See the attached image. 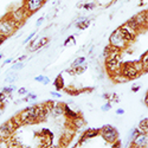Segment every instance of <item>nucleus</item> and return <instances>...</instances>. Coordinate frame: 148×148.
<instances>
[{
  "mask_svg": "<svg viewBox=\"0 0 148 148\" xmlns=\"http://www.w3.org/2000/svg\"><path fill=\"white\" fill-rule=\"evenodd\" d=\"M18 27H19V25L12 19V17L10 14L0 19V33L6 36L7 38L11 36H13L14 32L18 30Z\"/></svg>",
  "mask_w": 148,
  "mask_h": 148,
  "instance_id": "3",
  "label": "nucleus"
},
{
  "mask_svg": "<svg viewBox=\"0 0 148 148\" xmlns=\"http://www.w3.org/2000/svg\"><path fill=\"white\" fill-rule=\"evenodd\" d=\"M3 57H4V53H0V59H1Z\"/></svg>",
  "mask_w": 148,
  "mask_h": 148,
  "instance_id": "46",
  "label": "nucleus"
},
{
  "mask_svg": "<svg viewBox=\"0 0 148 148\" xmlns=\"http://www.w3.org/2000/svg\"><path fill=\"white\" fill-rule=\"evenodd\" d=\"M84 63H87V58H85L84 56H79V57H77V58L71 63V68L82 65V64H84Z\"/></svg>",
  "mask_w": 148,
  "mask_h": 148,
  "instance_id": "26",
  "label": "nucleus"
},
{
  "mask_svg": "<svg viewBox=\"0 0 148 148\" xmlns=\"http://www.w3.org/2000/svg\"><path fill=\"white\" fill-rule=\"evenodd\" d=\"M12 62H13V58H7V59H5V60L3 62V65L10 64V63H12Z\"/></svg>",
  "mask_w": 148,
  "mask_h": 148,
  "instance_id": "42",
  "label": "nucleus"
},
{
  "mask_svg": "<svg viewBox=\"0 0 148 148\" xmlns=\"http://www.w3.org/2000/svg\"><path fill=\"white\" fill-rule=\"evenodd\" d=\"M117 31L120 32V34L122 36V38L125 39V42L128 45L134 43L135 39H136V37H138V32H135L134 30H132L129 26L126 25V24H123V25H121L120 27H117Z\"/></svg>",
  "mask_w": 148,
  "mask_h": 148,
  "instance_id": "7",
  "label": "nucleus"
},
{
  "mask_svg": "<svg viewBox=\"0 0 148 148\" xmlns=\"http://www.w3.org/2000/svg\"><path fill=\"white\" fill-rule=\"evenodd\" d=\"M109 96H110V94H107V92L102 95V97L104 98V100H107V101H109Z\"/></svg>",
  "mask_w": 148,
  "mask_h": 148,
  "instance_id": "44",
  "label": "nucleus"
},
{
  "mask_svg": "<svg viewBox=\"0 0 148 148\" xmlns=\"http://www.w3.org/2000/svg\"><path fill=\"white\" fill-rule=\"evenodd\" d=\"M109 45L119 49V50H121V51L126 50V49L128 47V44L125 42V39L122 38V36L120 34L117 29L110 33V36H109Z\"/></svg>",
  "mask_w": 148,
  "mask_h": 148,
  "instance_id": "6",
  "label": "nucleus"
},
{
  "mask_svg": "<svg viewBox=\"0 0 148 148\" xmlns=\"http://www.w3.org/2000/svg\"><path fill=\"white\" fill-rule=\"evenodd\" d=\"M21 102H23V100H17V101L14 102V104H20Z\"/></svg>",
  "mask_w": 148,
  "mask_h": 148,
  "instance_id": "45",
  "label": "nucleus"
},
{
  "mask_svg": "<svg viewBox=\"0 0 148 148\" xmlns=\"http://www.w3.org/2000/svg\"><path fill=\"white\" fill-rule=\"evenodd\" d=\"M24 66H25V63H24V62H17V60H13V65H12L11 70H13V71H19V70L24 69Z\"/></svg>",
  "mask_w": 148,
  "mask_h": 148,
  "instance_id": "28",
  "label": "nucleus"
},
{
  "mask_svg": "<svg viewBox=\"0 0 148 148\" xmlns=\"http://www.w3.org/2000/svg\"><path fill=\"white\" fill-rule=\"evenodd\" d=\"M72 69H73V73H75V76H78V75H82V73L85 72V70L88 69V64L84 63V64H82V65L75 66V68H72Z\"/></svg>",
  "mask_w": 148,
  "mask_h": 148,
  "instance_id": "23",
  "label": "nucleus"
},
{
  "mask_svg": "<svg viewBox=\"0 0 148 148\" xmlns=\"http://www.w3.org/2000/svg\"><path fill=\"white\" fill-rule=\"evenodd\" d=\"M139 60L141 62L142 68H143V72L146 73V72L148 71V52H147V51H146V52H143Z\"/></svg>",
  "mask_w": 148,
  "mask_h": 148,
  "instance_id": "21",
  "label": "nucleus"
},
{
  "mask_svg": "<svg viewBox=\"0 0 148 148\" xmlns=\"http://www.w3.org/2000/svg\"><path fill=\"white\" fill-rule=\"evenodd\" d=\"M6 39H7V37L4 36L3 33H0V45H3V44L6 42Z\"/></svg>",
  "mask_w": 148,
  "mask_h": 148,
  "instance_id": "39",
  "label": "nucleus"
},
{
  "mask_svg": "<svg viewBox=\"0 0 148 148\" xmlns=\"http://www.w3.org/2000/svg\"><path fill=\"white\" fill-rule=\"evenodd\" d=\"M34 81L36 82H39V83H42V84H44V85H47V84H50V78H49L47 76H44V75H38V76H36L34 77Z\"/></svg>",
  "mask_w": 148,
  "mask_h": 148,
  "instance_id": "27",
  "label": "nucleus"
},
{
  "mask_svg": "<svg viewBox=\"0 0 148 148\" xmlns=\"http://www.w3.org/2000/svg\"><path fill=\"white\" fill-rule=\"evenodd\" d=\"M8 14L12 17V19H13L19 26L21 25V24L25 23V20H26L27 17L30 16L29 12L26 11V8L24 7V6H20V7H18V8L13 10V11H12L11 13H8Z\"/></svg>",
  "mask_w": 148,
  "mask_h": 148,
  "instance_id": "9",
  "label": "nucleus"
},
{
  "mask_svg": "<svg viewBox=\"0 0 148 148\" xmlns=\"http://www.w3.org/2000/svg\"><path fill=\"white\" fill-rule=\"evenodd\" d=\"M64 91L68 94V95H71V96H77L79 94L83 92V89H76V88H71V87H68V88H64Z\"/></svg>",
  "mask_w": 148,
  "mask_h": 148,
  "instance_id": "24",
  "label": "nucleus"
},
{
  "mask_svg": "<svg viewBox=\"0 0 148 148\" xmlns=\"http://www.w3.org/2000/svg\"><path fill=\"white\" fill-rule=\"evenodd\" d=\"M90 23L91 20L87 17H79L77 20H76V24H75V26L78 29V30H85V29H88L90 26Z\"/></svg>",
  "mask_w": 148,
  "mask_h": 148,
  "instance_id": "16",
  "label": "nucleus"
},
{
  "mask_svg": "<svg viewBox=\"0 0 148 148\" xmlns=\"http://www.w3.org/2000/svg\"><path fill=\"white\" fill-rule=\"evenodd\" d=\"M138 129H139L141 133H148V119H147V117L142 119V120L139 122Z\"/></svg>",
  "mask_w": 148,
  "mask_h": 148,
  "instance_id": "22",
  "label": "nucleus"
},
{
  "mask_svg": "<svg viewBox=\"0 0 148 148\" xmlns=\"http://www.w3.org/2000/svg\"><path fill=\"white\" fill-rule=\"evenodd\" d=\"M64 116L69 121H72V120H75L76 117L79 116V113L76 112V110H73L68 103H64Z\"/></svg>",
  "mask_w": 148,
  "mask_h": 148,
  "instance_id": "15",
  "label": "nucleus"
},
{
  "mask_svg": "<svg viewBox=\"0 0 148 148\" xmlns=\"http://www.w3.org/2000/svg\"><path fill=\"white\" fill-rule=\"evenodd\" d=\"M76 44V39H75V36H69L68 38L65 39V42L63 43L64 46H71V45H75Z\"/></svg>",
  "mask_w": 148,
  "mask_h": 148,
  "instance_id": "29",
  "label": "nucleus"
},
{
  "mask_svg": "<svg viewBox=\"0 0 148 148\" xmlns=\"http://www.w3.org/2000/svg\"><path fill=\"white\" fill-rule=\"evenodd\" d=\"M17 126L13 123L11 119L8 121H6L5 123H3L1 126H0V138L3 139H10L12 135H13L17 130Z\"/></svg>",
  "mask_w": 148,
  "mask_h": 148,
  "instance_id": "8",
  "label": "nucleus"
},
{
  "mask_svg": "<svg viewBox=\"0 0 148 148\" xmlns=\"http://www.w3.org/2000/svg\"><path fill=\"white\" fill-rule=\"evenodd\" d=\"M6 101H7V95H6V94H4L1 90H0V102L5 103Z\"/></svg>",
  "mask_w": 148,
  "mask_h": 148,
  "instance_id": "35",
  "label": "nucleus"
},
{
  "mask_svg": "<svg viewBox=\"0 0 148 148\" xmlns=\"http://www.w3.org/2000/svg\"><path fill=\"white\" fill-rule=\"evenodd\" d=\"M115 113H116V115H123V114H125V109H122V108H117Z\"/></svg>",
  "mask_w": 148,
  "mask_h": 148,
  "instance_id": "41",
  "label": "nucleus"
},
{
  "mask_svg": "<svg viewBox=\"0 0 148 148\" xmlns=\"http://www.w3.org/2000/svg\"><path fill=\"white\" fill-rule=\"evenodd\" d=\"M17 92H18V95H20V96H25V95H27L29 91H27L26 88H24V87H23V88H19V89L17 90Z\"/></svg>",
  "mask_w": 148,
  "mask_h": 148,
  "instance_id": "34",
  "label": "nucleus"
},
{
  "mask_svg": "<svg viewBox=\"0 0 148 148\" xmlns=\"http://www.w3.org/2000/svg\"><path fill=\"white\" fill-rule=\"evenodd\" d=\"M71 125H72V128H73V129H81V128H83V127L85 126V121H84V119L79 115L78 117H76L75 120L71 121Z\"/></svg>",
  "mask_w": 148,
  "mask_h": 148,
  "instance_id": "20",
  "label": "nucleus"
},
{
  "mask_svg": "<svg viewBox=\"0 0 148 148\" xmlns=\"http://www.w3.org/2000/svg\"><path fill=\"white\" fill-rule=\"evenodd\" d=\"M1 140H3V138H0V142H1Z\"/></svg>",
  "mask_w": 148,
  "mask_h": 148,
  "instance_id": "47",
  "label": "nucleus"
},
{
  "mask_svg": "<svg viewBox=\"0 0 148 148\" xmlns=\"http://www.w3.org/2000/svg\"><path fill=\"white\" fill-rule=\"evenodd\" d=\"M112 109V102H107V103H104L102 107H101V110L102 112H109V110Z\"/></svg>",
  "mask_w": 148,
  "mask_h": 148,
  "instance_id": "33",
  "label": "nucleus"
},
{
  "mask_svg": "<svg viewBox=\"0 0 148 148\" xmlns=\"http://www.w3.org/2000/svg\"><path fill=\"white\" fill-rule=\"evenodd\" d=\"M29 98H30V102H32V101H36L37 100V97H38V96H37L36 94H32V92H27V95H26Z\"/></svg>",
  "mask_w": 148,
  "mask_h": 148,
  "instance_id": "36",
  "label": "nucleus"
},
{
  "mask_svg": "<svg viewBox=\"0 0 148 148\" xmlns=\"http://www.w3.org/2000/svg\"><path fill=\"white\" fill-rule=\"evenodd\" d=\"M50 95H51L52 97H55V98H60V97H62V94H60V92H57V91H51Z\"/></svg>",
  "mask_w": 148,
  "mask_h": 148,
  "instance_id": "38",
  "label": "nucleus"
},
{
  "mask_svg": "<svg viewBox=\"0 0 148 148\" xmlns=\"http://www.w3.org/2000/svg\"><path fill=\"white\" fill-rule=\"evenodd\" d=\"M47 1V0H24L23 6L26 8V11L29 12V14H33L36 12H38L44 4Z\"/></svg>",
  "mask_w": 148,
  "mask_h": 148,
  "instance_id": "10",
  "label": "nucleus"
},
{
  "mask_svg": "<svg viewBox=\"0 0 148 148\" xmlns=\"http://www.w3.org/2000/svg\"><path fill=\"white\" fill-rule=\"evenodd\" d=\"M100 135L102 136V139L108 142V143H113L114 141H116L119 139V130L112 126V125H104L103 127L100 128Z\"/></svg>",
  "mask_w": 148,
  "mask_h": 148,
  "instance_id": "5",
  "label": "nucleus"
},
{
  "mask_svg": "<svg viewBox=\"0 0 148 148\" xmlns=\"http://www.w3.org/2000/svg\"><path fill=\"white\" fill-rule=\"evenodd\" d=\"M134 18L138 21L141 31H146L148 27V12H147V10H143V11L139 12V13H136L134 16Z\"/></svg>",
  "mask_w": 148,
  "mask_h": 148,
  "instance_id": "12",
  "label": "nucleus"
},
{
  "mask_svg": "<svg viewBox=\"0 0 148 148\" xmlns=\"http://www.w3.org/2000/svg\"><path fill=\"white\" fill-rule=\"evenodd\" d=\"M121 65H122V51L112 46V52L107 58H104V70L112 77L121 72Z\"/></svg>",
  "mask_w": 148,
  "mask_h": 148,
  "instance_id": "1",
  "label": "nucleus"
},
{
  "mask_svg": "<svg viewBox=\"0 0 148 148\" xmlns=\"http://www.w3.org/2000/svg\"><path fill=\"white\" fill-rule=\"evenodd\" d=\"M34 108H36L37 117H38V123L43 122V121H46L49 115H50V110L46 108V106L44 103H42V104H34Z\"/></svg>",
  "mask_w": 148,
  "mask_h": 148,
  "instance_id": "13",
  "label": "nucleus"
},
{
  "mask_svg": "<svg viewBox=\"0 0 148 148\" xmlns=\"http://www.w3.org/2000/svg\"><path fill=\"white\" fill-rule=\"evenodd\" d=\"M44 20H45V18H44V17H40V18H38V19H37V21H36V26H37V27L42 26V24L44 23Z\"/></svg>",
  "mask_w": 148,
  "mask_h": 148,
  "instance_id": "37",
  "label": "nucleus"
},
{
  "mask_svg": "<svg viewBox=\"0 0 148 148\" xmlns=\"http://www.w3.org/2000/svg\"><path fill=\"white\" fill-rule=\"evenodd\" d=\"M96 7V4L95 3H85V4H83V8L84 10H87V11H91V10H94Z\"/></svg>",
  "mask_w": 148,
  "mask_h": 148,
  "instance_id": "31",
  "label": "nucleus"
},
{
  "mask_svg": "<svg viewBox=\"0 0 148 148\" xmlns=\"http://www.w3.org/2000/svg\"><path fill=\"white\" fill-rule=\"evenodd\" d=\"M16 90H17V87H16L14 84H8V85H6V87H3V88H1V91H3L4 94H6L7 96L11 95L12 92L16 91Z\"/></svg>",
  "mask_w": 148,
  "mask_h": 148,
  "instance_id": "25",
  "label": "nucleus"
},
{
  "mask_svg": "<svg viewBox=\"0 0 148 148\" xmlns=\"http://www.w3.org/2000/svg\"><path fill=\"white\" fill-rule=\"evenodd\" d=\"M26 57H27L26 55H23V56H20V57H19L18 59H17V62H24V60L26 59Z\"/></svg>",
  "mask_w": 148,
  "mask_h": 148,
  "instance_id": "43",
  "label": "nucleus"
},
{
  "mask_svg": "<svg viewBox=\"0 0 148 148\" xmlns=\"http://www.w3.org/2000/svg\"><path fill=\"white\" fill-rule=\"evenodd\" d=\"M17 115L20 119V122H21L23 126H29V125H36V123H38V117H37L34 104L26 107Z\"/></svg>",
  "mask_w": 148,
  "mask_h": 148,
  "instance_id": "2",
  "label": "nucleus"
},
{
  "mask_svg": "<svg viewBox=\"0 0 148 148\" xmlns=\"http://www.w3.org/2000/svg\"><path fill=\"white\" fill-rule=\"evenodd\" d=\"M36 34H37V32L36 31H32L27 37H26V38L25 39H24V42H23V44H27L30 40H32L33 38H34V37H36Z\"/></svg>",
  "mask_w": 148,
  "mask_h": 148,
  "instance_id": "32",
  "label": "nucleus"
},
{
  "mask_svg": "<svg viewBox=\"0 0 148 148\" xmlns=\"http://www.w3.org/2000/svg\"><path fill=\"white\" fill-rule=\"evenodd\" d=\"M18 73H17V71H13V70H11L10 69V71L6 73V76H5V82L7 83V84H14L16 82H17V79H18Z\"/></svg>",
  "mask_w": 148,
  "mask_h": 148,
  "instance_id": "17",
  "label": "nucleus"
},
{
  "mask_svg": "<svg viewBox=\"0 0 148 148\" xmlns=\"http://www.w3.org/2000/svg\"><path fill=\"white\" fill-rule=\"evenodd\" d=\"M0 72H1V69H0Z\"/></svg>",
  "mask_w": 148,
  "mask_h": 148,
  "instance_id": "48",
  "label": "nucleus"
},
{
  "mask_svg": "<svg viewBox=\"0 0 148 148\" xmlns=\"http://www.w3.org/2000/svg\"><path fill=\"white\" fill-rule=\"evenodd\" d=\"M130 147L134 148H147L148 147V133H141L139 132L132 140Z\"/></svg>",
  "mask_w": 148,
  "mask_h": 148,
  "instance_id": "11",
  "label": "nucleus"
},
{
  "mask_svg": "<svg viewBox=\"0 0 148 148\" xmlns=\"http://www.w3.org/2000/svg\"><path fill=\"white\" fill-rule=\"evenodd\" d=\"M121 75L127 81H133V79H136L138 77H140L141 73L139 72V70L136 68H135L133 60H132V62H122Z\"/></svg>",
  "mask_w": 148,
  "mask_h": 148,
  "instance_id": "4",
  "label": "nucleus"
},
{
  "mask_svg": "<svg viewBox=\"0 0 148 148\" xmlns=\"http://www.w3.org/2000/svg\"><path fill=\"white\" fill-rule=\"evenodd\" d=\"M50 115L53 117H59L62 115H64V103L56 102L52 109L50 110Z\"/></svg>",
  "mask_w": 148,
  "mask_h": 148,
  "instance_id": "14",
  "label": "nucleus"
},
{
  "mask_svg": "<svg viewBox=\"0 0 148 148\" xmlns=\"http://www.w3.org/2000/svg\"><path fill=\"white\" fill-rule=\"evenodd\" d=\"M53 87L57 91H60V90H63L65 88V83H64V78H63V75L62 73H59V75L55 78L53 81Z\"/></svg>",
  "mask_w": 148,
  "mask_h": 148,
  "instance_id": "18",
  "label": "nucleus"
},
{
  "mask_svg": "<svg viewBox=\"0 0 148 148\" xmlns=\"http://www.w3.org/2000/svg\"><path fill=\"white\" fill-rule=\"evenodd\" d=\"M110 52H112V46H110L109 44L103 49V52H102V57L103 58H107L109 55H110Z\"/></svg>",
  "mask_w": 148,
  "mask_h": 148,
  "instance_id": "30",
  "label": "nucleus"
},
{
  "mask_svg": "<svg viewBox=\"0 0 148 148\" xmlns=\"http://www.w3.org/2000/svg\"><path fill=\"white\" fill-rule=\"evenodd\" d=\"M125 24H126L127 26H129V27H130L132 30H134L135 32H138V33H139V32H141V29H140V26H139L138 21L135 20L134 16H133L132 18H129V19H128V20H127V21H126Z\"/></svg>",
  "mask_w": 148,
  "mask_h": 148,
  "instance_id": "19",
  "label": "nucleus"
},
{
  "mask_svg": "<svg viewBox=\"0 0 148 148\" xmlns=\"http://www.w3.org/2000/svg\"><path fill=\"white\" fill-rule=\"evenodd\" d=\"M140 88H141L140 84H139V85L135 84V85H133V87H132V91H133V92H138V91L140 90Z\"/></svg>",
  "mask_w": 148,
  "mask_h": 148,
  "instance_id": "40",
  "label": "nucleus"
}]
</instances>
